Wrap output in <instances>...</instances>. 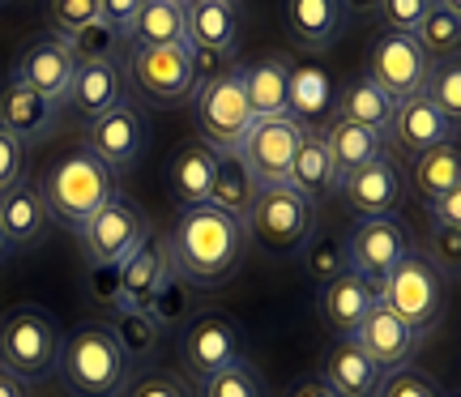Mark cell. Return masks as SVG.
<instances>
[{"label": "cell", "mask_w": 461, "mask_h": 397, "mask_svg": "<svg viewBox=\"0 0 461 397\" xmlns=\"http://www.w3.org/2000/svg\"><path fill=\"white\" fill-rule=\"evenodd\" d=\"M167 235V257L171 269L184 274L197 286H214V282L230 278L248 252V231L244 218H230L222 210H214L210 201L205 205H184L171 231Z\"/></svg>", "instance_id": "1"}, {"label": "cell", "mask_w": 461, "mask_h": 397, "mask_svg": "<svg viewBox=\"0 0 461 397\" xmlns=\"http://www.w3.org/2000/svg\"><path fill=\"white\" fill-rule=\"evenodd\" d=\"M34 188L48 205L51 222H60L68 231H82L86 222L115 197V176L90 146H77L68 149L65 158H56Z\"/></svg>", "instance_id": "2"}, {"label": "cell", "mask_w": 461, "mask_h": 397, "mask_svg": "<svg viewBox=\"0 0 461 397\" xmlns=\"http://www.w3.org/2000/svg\"><path fill=\"white\" fill-rule=\"evenodd\" d=\"M56 376L65 381L73 397H120L132 376V364L124 359L120 342L103 320H86V325L65 333Z\"/></svg>", "instance_id": "3"}, {"label": "cell", "mask_w": 461, "mask_h": 397, "mask_svg": "<svg viewBox=\"0 0 461 397\" xmlns=\"http://www.w3.org/2000/svg\"><path fill=\"white\" fill-rule=\"evenodd\" d=\"M65 325L43 303H17L0 316V367L26 384H43L56 376Z\"/></svg>", "instance_id": "4"}, {"label": "cell", "mask_w": 461, "mask_h": 397, "mask_svg": "<svg viewBox=\"0 0 461 397\" xmlns=\"http://www.w3.org/2000/svg\"><path fill=\"white\" fill-rule=\"evenodd\" d=\"M380 303L397 312L419 338H428L448 308V278L419 248H411L380 282Z\"/></svg>", "instance_id": "5"}, {"label": "cell", "mask_w": 461, "mask_h": 397, "mask_svg": "<svg viewBox=\"0 0 461 397\" xmlns=\"http://www.w3.org/2000/svg\"><path fill=\"white\" fill-rule=\"evenodd\" d=\"M321 227L316 222V205L303 201L299 193H291L286 184H274V188H261L252 210L244 214V231L248 239H257L265 252L274 257H295L312 231Z\"/></svg>", "instance_id": "6"}, {"label": "cell", "mask_w": 461, "mask_h": 397, "mask_svg": "<svg viewBox=\"0 0 461 397\" xmlns=\"http://www.w3.org/2000/svg\"><path fill=\"white\" fill-rule=\"evenodd\" d=\"M124 82L154 107H180V103L193 99V48L188 43L129 48Z\"/></svg>", "instance_id": "7"}, {"label": "cell", "mask_w": 461, "mask_h": 397, "mask_svg": "<svg viewBox=\"0 0 461 397\" xmlns=\"http://www.w3.org/2000/svg\"><path fill=\"white\" fill-rule=\"evenodd\" d=\"M77 235H82V252L90 269H115L124 257L141 248V239L149 235V218L137 201L115 193Z\"/></svg>", "instance_id": "8"}, {"label": "cell", "mask_w": 461, "mask_h": 397, "mask_svg": "<svg viewBox=\"0 0 461 397\" xmlns=\"http://www.w3.org/2000/svg\"><path fill=\"white\" fill-rule=\"evenodd\" d=\"M428 51L419 48V39L406 31H380L372 43H367V68L363 77L376 82L393 103H406L414 95H423V82H428Z\"/></svg>", "instance_id": "9"}, {"label": "cell", "mask_w": 461, "mask_h": 397, "mask_svg": "<svg viewBox=\"0 0 461 397\" xmlns=\"http://www.w3.org/2000/svg\"><path fill=\"white\" fill-rule=\"evenodd\" d=\"M244 329L222 312H197L188 325H184V338H180V359H184V372L193 376V384L210 381L218 372L227 367L244 364Z\"/></svg>", "instance_id": "10"}, {"label": "cell", "mask_w": 461, "mask_h": 397, "mask_svg": "<svg viewBox=\"0 0 461 397\" xmlns=\"http://www.w3.org/2000/svg\"><path fill=\"white\" fill-rule=\"evenodd\" d=\"M342 244H346V269L359 274L363 282H372V286H380L384 274L414 248L411 231H406V222H402L397 214L359 218Z\"/></svg>", "instance_id": "11"}, {"label": "cell", "mask_w": 461, "mask_h": 397, "mask_svg": "<svg viewBox=\"0 0 461 397\" xmlns=\"http://www.w3.org/2000/svg\"><path fill=\"white\" fill-rule=\"evenodd\" d=\"M86 146L112 167V176H129L132 167L146 158L149 146V124L141 116V107L132 99H120L112 112H103L86 124Z\"/></svg>", "instance_id": "12"}, {"label": "cell", "mask_w": 461, "mask_h": 397, "mask_svg": "<svg viewBox=\"0 0 461 397\" xmlns=\"http://www.w3.org/2000/svg\"><path fill=\"white\" fill-rule=\"evenodd\" d=\"M73 68H77V56L68 48L65 34H34L31 43L22 48L14 65V82H22L26 90H34L39 99H48L51 107L65 112V95H68V82H73Z\"/></svg>", "instance_id": "13"}, {"label": "cell", "mask_w": 461, "mask_h": 397, "mask_svg": "<svg viewBox=\"0 0 461 397\" xmlns=\"http://www.w3.org/2000/svg\"><path fill=\"white\" fill-rule=\"evenodd\" d=\"M299 129L291 116H278V120H252L244 132V141L235 146L240 163L252 171V180L261 188H274V184H286V171H291V158L299 149Z\"/></svg>", "instance_id": "14"}, {"label": "cell", "mask_w": 461, "mask_h": 397, "mask_svg": "<svg viewBox=\"0 0 461 397\" xmlns=\"http://www.w3.org/2000/svg\"><path fill=\"white\" fill-rule=\"evenodd\" d=\"M193 120H197V137L205 146H214L218 154H230L240 146L248 124H252V112H248L244 90H240V73L210 86V90H197L193 95Z\"/></svg>", "instance_id": "15"}, {"label": "cell", "mask_w": 461, "mask_h": 397, "mask_svg": "<svg viewBox=\"0 0 461 397\" xmlns=\"http://www.w3.org/2000/svg\"><path fill=\"white\" fill-rule=\"evenodd\" d=\"M338 193H342L346 210L355 218H384L393 214L402 197H406V176H402V167L393 158H376V163L342 176Z\"/></svg>", "instance_id": "16"}, {"label": "cell", "mask_w": 461, "mask_h": 397, "mask_svg": "<svg viewBox=\"0 0 461 397\" xmlns=\"http://www.w3.org/2000/svg\"><path fill=\"white\" fill-rule=\"evenodd\" d=\"M120 99H129V82H124V60L107 56V60H77L73 82L65 95V112L82 116L86 124L103 112H112Z\"/></svg>", "instance_id": "17"}, {"label": "cell", "mask_w": 461, "mask_h": 397, "mask_svg": "<svg viewBox=\"0 0 461 397\" xmlns=\"http://www.w3.org/2000/svg\"><path fill=\"white\" fill-rule=\"evenodd\" d=\"M419 342H423V338H419V333H414L397 312H389L384 303H376L372 312L363 316L359 329H355V347H359L363 355L380 367V376L411 367Z\"/></svg>", "instance_id": "18"}, {"label": "cell", "mask_w": 461, "mask_h": 397, "mask_svg": "<svg viewBox=\"0 0 461 397\" xmlns=\"http://www.w3.org/2000/svg\"><path fill=\"white\" fill-rule=\"evenodd\" d=\"M440 141H457V124H453V120L440 116L423 95L397 103L393 120H389V129H384V146H389V154L397 149V154H406V158H419L423 149L440 146Z\"/></svg>", "instance_id": "19"}, {"label": "cell", "mask_w": 461, "mask_h": 397, "mask_svg": "<svg viewBox=\"0 0 461 397\" xmlns=\"http://www.w3.org/2000/svg\"><path fill=\"white\" fill-rule=\"evenodd\" d=\"M333 103H338V82L330 77V68L303 60L291 65L286 77V116L295 120L303 132H325L333 120Z\"/></svg>", "instance_id": "20"}, {"label": "cell", "mask_w": 461, "mask_h": 397, "mask_svg": "<svg viewBox=\"0 0 461 397\" xmlns=\"http://www.w3.org/2000/svg\"><path fill=\"white\" fill-rule=\"evenodd\" d=\"M380 303V286L363 282L359 274H338L333 282L321 286L316 295V312H321V325L333 333V338H355V329L363 325V316Z\"/></svg>", "instance_id": "21"}, {"label": "cell", "mask_w": 461, "mask_h": 397, "mask_svg": "<svg viewBox=\"0 0 461 397\" xmlns=\"http://www.w3.org/2000/svg\"><path fill=\"white\" fill-rule=\"evenodd\" d=\"M60 107H51L48 99H39L34 90H26L22 82H9L0 86V129L9 132L14 141H22V146H43L51 132L60 129Z\"/></svg>", "instance_id": "22"}, {"label": "cell", "mask_w": 461, "mask_h": 397, "mask_svg": "<svg viewBox=\"0 0 461 397\" xmlns=\"http://www.w3.org/2000/svg\"><path fill=\"white\" fill-rule=\"evenodd\" d=\"M167 269H171V257H167V235L149 227V235L141 239V248L115 265V274H120V299H124L129 308H146L149 299H154V291L163 286Z\"/></svg>", "instance_id": "23"}, {"label": "cell", "mask_w": 461, "mask_h": 397, "mask_svg": "<svg viewBox=\"0 0 461 397\" xmlns=\"http://www.w3.org/2000/svg\"><path fill=\"white\" fill-rule=\"evenodd\" d=\"M321 381L333 389V397H376L384 376L380 367L355 347V338H333L321 364Z\"/></svg>", "instance_id": "24"}, {"label": "cell", "mask_w": 461, "mask_h": 397, "mask_svg": "<svg viewBox=\"0 0 461 397\" xmlns=\"http://www.w3.org/2000/svg\"><path fill=\"white\" fill-rule=\"evenodd\" d=\"M240 0H184V39L188 48L235 51L240 43Z\"/></svg>", "instance_id": "25"}, {"label": "cell", "mask_w": 461, "mask_h": 397, "mask_svg": "<svg viewBox=\"0 0 461 397\" xmlns=\"http://www.w3.org/2000/svg\"><path fill=\"white\" fill-rule=\"evenodd\" d=\"M0 227H5L9 248H39L56 222H51L48 205L39 197V188L22 180L0 197Z\"/></svg>", "instance_id": "26"}, {"label": "cell", "mask_w": 461, "mask_h": 397, "mask_svg": "<svg viewBox=\"0 0 461 397\" xmlns=\"http://www.w3.org/2000/svg\"><path fill=\"white\" fill-rule=\"evenodd\" d=\"M282 22L303 51H321L346 31L350 17L342 0H282Z\"/></svg>", "instance_id": "27"}, {"label": "cell", "mask_w": 461, "mask_h": 397, "mask_svg": "<svg viewBox=\"0 0 461 397\" xmlns=\"http://www.w3.org/2000/svg\"><path fill=\"white\" fill-rule=\"evenodd\" d=\"M214 163H218V149L205 146L201 137L176 146L171 163H167V188H171V197L180 201V210L184 205H205L210 184H214Z\"/></svg>", "instance_id": "28"}, {"label": "cell", "mask_w": 461, "mask_h": 397, "mask_svg": "<svg viewBox=\"0 0 461 397\" xmlns=\"http://www.w3.org/2000/svg\"><path fill=\"white\" fill-rule=\"evenodd\" d=\"M286 77H291V60H282V56H265V60L240 65V90H244L252 120L286 116Z\"/></svg>", "instance_id": "29"}, {"label": "cell", "mask_w": 461, "mask_h": 397, "mask_svg": "<svg viewBox=\"0 0 461 397\" xmlns=\"http://www.w3.org/2000/svg\"><path fill=\"white\" fill-rule=\"evenodd\" d=\"M286 188L299 193L303 201H325L338 188V176H333V158L325 149V137L321 132H303L299 137V149L291 158V171H286Z\"/></svg>", "instance_id": "30"}, {"label": "cell", "mask_w": 461, "mask_h": 397, "mask_svg": "<svg viewBox=\"0 0 461 397\" xmlns=\"http://www.w3.org/2000/svg\"><path fill=\"white\" fill-rule=\"evenodd\" d=\"M321 137H325V149H330L338 180L367 163H376V158H393L389 146H384V132L359 129V124H346V120H330V129L321 132Z\"/></svg>", "instance_id": "31"}, {"label": "cell", "mask_w": 461, "mask_h": 397, "mask_svg": "<svg viewBox=\"0 0 461 397\" xmlns=\"http://www.w3.org/2000/svg\"><path fill=\"white\" fill-rule=\"evenodd\" d=\"M393 107L397 103L380 90L376 82L367 77H350V82L338 86V103H333V120H346V124H359V129H372V132H384L389 120H393Z\"/></svg>", "instance_id": "32"}, {"label": "cell", "mask_w": 461, "mask_h": 397, "mask_svg": "<svg viewBox=\"0 0 461 397\" xmlns=\"http://www.w3.org/2000/svg\"><path fill=\"white\" fill-rule=\"evenodd\" d=\"M184 0H146L137 17H132L124 43L129 48H171V43H188L184 39Z\"/></svg>", "instance_id": "33"}, {"label": "cell", "mask_w": 461, "mask_h": 397, "mask_svg": "<svg viewBox=\"0 0 461 397\" xmlns=\"http://www.w3.org/2000/svg\"><path fill=\"white\" fill-rule=\"evenodd\" d=\"M411 184L414 193L428 201L445 197V193H453V188H461V149L457 141H440V146L423 149L419 158H411Z\"/></svg>", "instance_id": "34"}, {"label": "cell", "mask_w": 461, "mask_h": 397, "mask_svg": "<svg viewBox=\"0 0 461 397\" xmlns=\"http://www.w3.org/2000/svg\"><path fill=\"white\" fill-rule=\"evenodd\" d=\"M257 193H261V184L252 180V171L240 163V154H235V149H230V154H218L214 184H210V197L205 201H210L214 210H222V214H230V218H244L248 210H252Z\"/></svg>", "instance_id": "35"}, {"label": "cell", "mask_w": 461, "mask_h": 397, "mask_svg": "<svg viewBox=\"0 0 461 397\" xmlns=\"http://www.w3.org/2000/svg\"><path fill=\"white\" fill-rule=\"evenodd\" d=\"M103 325L112 329V338L120 342V350H124L129 364H146L149 355L158 350V338H163V329L149 320L146 308H129V303L112 308V316H107Z\"/></svg>", "instance_id": "36"}, {"label": "cell", "mask_w": 461, "mask_h": 397, "mask_svg": "<svg viewBox=\"0 0 461 397\" xmlns=\"http://www.w3.org/2000/svg\"><path fill=\"white\" fill-rule=\"evenodd\" d=\"M197 295H201L197 282H188L184 274L167 269L163 286L154 291V299L146 303V312L158 329H176V325H188V320L197 316Z\"/></svg>", "instance_id": "37"}, {"label": "cell", "mask_w": 461, "mask_h": 397, "mask_svg": "<svg viewBox=\"0 0 461 397\" xmlns=\"http://www.w3.org/2000/svg\"><path fill=\"white\" fill-rule=\"evenodd\" d=\"M423 99H428L445 120L457 124L461 120V56L431 60L428 82H423Z\"/></svg>", "instance_id": "38"}, {"label": "cell", "mask_w": 461, "mask_h": 397, "mask_svg": "<svg viewBox=\"0 0 461 397\" xmlns=\"http://www.w3.org/2000/svg\"><path fill=\"white\" fill-rule=\"evenodd\" d=\"M414 39H419V48L428 51V60L457 56V48H461V14H448V9H440V5H431L428 17L414 26Z\"/></svg>", "instance_id": "39"}, {"label": "cell", "mask_w": 461, "mask_h": 397, "mask_svg": "<svg viewBox=\"0 0 461 397\" xmlns=\"http://www.w3.org/2000/svg\"><path fill=\"white\" fill-rule=\"evenodd\" d=\"M299 252H303V269H308V278H312L316 286H325V282H333L338 274H346V244L333 231H321V227H316L312 239Z\"/></svg>", "instance_id": "40"}, {"label": "cell", "mask_w": 461, "mask_h": 397, "mask_svg": "<svg viewBox=\"0 0 461 397\" xmlns=\"http://www.w3.org/2000/svg\"><path fill=\"white\" fill-rule=\"evenodd\" d=\"M197 389H201V397H269L261 376L248 367V359L227 367V372H218V376H210V381H201Z\"/></svg>", "instance_id": "41"}, {"label": "cell", "mask_w": 461, "mask_h": 397, "mask_svg": "<svg viewBox=\"0 0 461 397\" xmlns=\"http://www.w3.org/2000/svg\"><path fill=\"white\" fill-rule=\"evenodd\" d=\"M240 56L235 51H214V48H193V95L197 90H210V86L227 82L240 73Z\"/></svg>", "instance_id": "42"}, {"label": "cell", "mask_w": 461, "mask_h": 397, "mask_svg": "<svg viewBox=\"0 0 461 397\" xmlns=\"http://www.w3.org/2000/svg\"><path fill=\"white\" fill-rule=\"evenodd\" d=\"M65 39H68V48H73L77 60H107V56H115V48L124 43V39H120L112 26H103V22H90V26L65 34Z\"/></svg>", "instance_id": "43"}, {"label": "cell", "mask_w": 461, "mask_h": 397, "mask_svg": "<svg viewBox=\"0 0 461 397\" xmlns=\"http://www.w3.org/2000/svg\"><path fill=\"white\" fill-rule=\"evenodd\" d=\"M423 257L453 282L461 269V227H431V248Z\"/></svg>", "instance_id": "44"}, {"label": "cell", "mask_w": 461, "mask_h": 397, "mask_svg": "<svg viewBox=\"0 0 461 397\" xmlns=\"http://www.w3.org/2000/svg\"><path fill=\"white\" fill-rule=\"evenodd\" d=\"M48 14L56 34H73L90 22H99V0H48Z\"/></svg>", "instance_id": "45"}, {"label": "cell", "mask_w": 461, "mask_h": 397, "mask_svg": "<svg viewBox=\"0 0 461 397\" xmlns=\"http://www.w3.org/2000/svg\"><path fill=\"white\" fill-rule=\"evenodd\" d=\"M120 397H188V384L180 376H171V372H141V376H129L124 384V393Z\"/></svg>", "instance_id": "46"}, {"label": "cell", "mask_w": 461, "mask_h": 397, "mask_svg": "<svg viewBox=\"0 0 461 397\" xmlns=\"http://www.w3.org/2000/svg\"><path fill=\"white\" fill-rule=\"evenodd\" d=\"M436 0H380V22H384V31H406L414 34V26L428 17V9Z\"/></svg>", "instance_id": "47"}, {"label": "cell", "mask_w": 461, "mask_h": 397, "mask_svg": "<svg viewBox=\"0 0 461 397\" xmlns=\"http://www.w3.org/2000/svg\"><path fill=\"white\" fill-rule=\"evenodd\" d=\"M376 397H440V389H436L423 372L402 367V372H389V376H384V384H380Z\"/></svg>", "instance_id": "48"}, {"label": "cell", "mask_w": 461, "mask_h": 397, "mask_svg": "<svg viewBox=\"0 0 461 397\" xmlns=\"http://www.w3.org/2000/svg\"><path fill=\"white\" fill-rule=\"evenodd\" d=\"M22 180H26V146L0 129V197Z\"/></svg>", "instance_id": "49"}, {"label": "cell", "mask_w": 461, "mask_h": 397, "mask_svg": "<svg viewBox=\"0 0 461 397\" xmlns=\"http://www.w3.org/2000/svg\"><path fill=\"white\" fill-rule=\"evenodd\" d=\"M86 286H90V295L99 299L107 312L124 303V299H120V274H115V269H90V265H86Z\"/></svg>", "instance_id": "50"}, {"label": "cell", "mask_w": 461, "mask_h": 397, "mask_svg": "<svg viewBox=\"0 0 461 397\" xmlns=\"http://www.w3.org/2000/svg\"><path fill=\"white\" fill-rule=\"evenodd\" d=\"M141 5H146V0H99V22L103 26H112V31L124 39Z\"/></svg>", "instance_id": "51"}, {"label": "cell", "mask_w": 461, "mask_h": 397, "mask_svg": "<svg viewBox=\"0 0 461 397\" xmlns=\"http://www.w3.org/2000/svg\"><path fill=\"white\" fill-rule=\"evenodd\" d=\"M428 210H431V227H461V188L436 197Z\"/></svg>", "instance_id": "52"}, {"label": "cell", "mask_w": 461, "mask_h": 397, "mask_svg": "<svg viewBox=\"0 0 461 397\" xmlns=\"http://www.w3.org/2000/svg\"><path fill=\"white\" fill-rule=\"evenodd\" d=\"M291 397H333V389L321 376H308V381H299L295 389H291Z\"/></svg>", "instance_id": "53"}, {"label": "cell", "mask_w": 461, "mask_h": 397, "mask_svg": "<svg viewBox=\"0 0 461 397\" xmlns=\"http://www.w3.org/2000/svg\"><path fill=\"white\" fill-rule=\"evenodd\" d=\"M346 17H376L380 14V0H342Z\"/></svg>", "instance_id": "54"}, {"label": "cell", "mask_w": 461, "mask_h": 397, "mask_svg": "<svg viewBox=\"0 0 461 397\" xmlns=\"http://www.w3.org/2000/svg\"><path fill=\"white\" fill-rule=\"evenodd\" d=\"M0 397H31V389L17 381V376H9L5 367H0Z\"/></svg>", "instance_id": "55"}, {"label": "cell", "mask_w": 461, "mask_h": 397, "mask_svg": "<svg viewBox=\"0 0 461 397\" xmlns=\"http://www.w3.org/2000/svg\"><path fill=\"white\" fill-rule=\"evenodd\" d=\"M9 252H14V248H9V239H5V227H0V261H9Z\"/></svg>", "instance_id": "56"}, {"label": "cell", "mask_w": 461, "mask_h": 397, "mask_svg": "<svg viewBox=\"0 0 461 397\" xmlns=\"http://www.w3.org/2000/svg\"><path fill=\"white\" fill-rule=\"evenodd\" d=\"M440 9H448V14H461V0H436Z\"/></svg>", "instance_id": "57"}, {"label": "cell", "mask_w": 461, "mask_h": 397, "mask_svg": "<svg viewBox=\"0 0 461 397\" xmlns=\"http://www.w3.org/2000/svg\"><path fill=\"white\" fill-rule=\"evenodd\" d=\"M0 5H5V0H0Z\"/></svg>", "instance_id": "58"}]
</instances>
